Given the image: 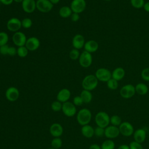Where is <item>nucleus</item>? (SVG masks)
<instances>
[{
    "mask_svg": "<svg viewBox=\"0 0 149 149\" xmlns=\"http://www.w3.org/2000/svg\"><path fill=\"white\" fill-rule=\"evenodd\" d=\"M98 80L93 74L86 76L82 80L81 86L83 90L91 91L94 90L98 86Z\"/></svg>",
    "mask_w": 149,
    "mask_h": 149,
    "instance_id": "nucleus-1",
    "label": "nucleus"
},
{
    "mask_svg": "<svg viewBox=\"0 0 149 149\" xmlns=\"http://www.w3.org/2000/svg\"><path fill=\"white\" fill-rule=\"evenodd\" d=\"M92 114L91 111L87 108H83L79 110L77 113L76 119L81 126L88 125L91 121Z\"/></svg>",
    "mask_w": 149,
    "mask_h": 149,
    "instance_id": "nucleus-2",
    "label": "nucleus"
},
{
    "mask_svg": "<svg viewBox=\"0 0 149 149\" xmlns=\"http://www.w3.org/2000/svg\"><path fill=\"white\" fill-rule=\"evenodd\" d=\"M95 122L97 126L105 128L110 123V116L104 111L98 112L95 116Z\"/></svg>",
    "mask_w": 149,
    "mask_h": 149,
    "instance_id": "nucleus-3",
    "label": "nucleus"
},
{
    "mask_svg": "<svg viewBox=\"0 0 149 149\" xmlns=\"http://www.w3.org/2000/svg\"><path fill=\"white\" fill-rule=\"evenodd\" d=\"M119 93L120 96L123 98H130L133 97L136 93L135 87L131 84H126L120 88Z\"/></svg>",
    "mask_w": 149,
    "mask_h": 149,
    "instance_id": "nucleus-4",
    "label": "nucleus"
},
{
    "mask_svg": "<svg viewBox=\"0 0 149 149\" xmlns=\"http://www.w3.org/2000/svg\"><path fill=\"white\" fill-rule=\"evenodd\" d=\"M92 62L93 57L91 53L84 51L80 54L79 58V62L81 67L84 68H88L91 65Z\"/></svg>",
    "mask_w": 149,
    "mask_h": 149,
    "instance_id": "nucleus-5",
    "label": "nucleus"
},
{
    "mask_svg": "<svg viewBox=\"0 0 149 149\" xmlns=\"http://www.w3.org/2000/svg\"><path fill=\"white\" fill-rule=\"evenodd\" d=\"M95 76L101 81L107 82L112 78V73L108 69L104 68L98 69L95 73Z\"/></svg>",
    "mask_w": 149,
    "mask_h": 149,
    "instance_id": "nucleus-6",
    "label": "nucleus"
},
{
    "mask_svg": "<svg viewBox=\"0 0 149 149\" xmlns=\"http://www.w3.org/2000/svg\"><path fill=\"white\" fill-rule=\"evenodd\" d=\"M120 134L125 137H129L134 133L133 126L129 122H122L119 126Z\"/></svg>",
    "mask_w": 149,
    "mask_h": 149,
    "instance_id": "nucleus-7",
    "label": "nucleus"
},
{
    "mask_svg": "<svg viewBox=\"0 0 149 149\" xmlns=\"http://www.w3.org/2000/svg\"><path fill=\"white\" fill-rule=\"evenodd\" d=\"M54 5L49 0H37L36 1V9L42 13H48L53 8Z\"/></svg>",
    "mask_w": 149,
    "mask_h": 149,
    "instance_id": "nucleus-8",
    "label": "nucleus"
},
{
    "mask_svg": "<svg viewBox=\"0 0 149 149\" xmlns=\"http://www.w3.org/2000/svg\"><path fill=\"white\" fill-rule=\"evenodd\" d=\"M62 111L64 115L68 117H72L76 113L77 110L73 103L67 101L62 104Z\"/></svg>",
    "mask_w": 149,
    "mask_h": 149,
    "instance_id": "nucleus-9",
    "label": "nucleus"
},
{
    "mask_svg": "<svg viewBox=\"0 0 149 149\" xmlns=\"http://www.w3.org/2000/svg\"><path fill=\"white\" fill-rule=\"evenodd\" d=\"M70 7L73 12L82 13L86 8V2L85 0H72Z\"/></svg>",
    "mask_w": 149,
    "mask_h": 149,
    "instance_id": "nucleus-10",
    "label": "nucleus"
},
{
    "mask_svg": "<svg viewBox=\"0 0 149 149\" xmlns=\"http://www.w3.org/2000/svg\"><path fill=\"white\" fill-rule=\"evenodd\" d=\"M6 27L10 31L14 33L19 31L22 27L21 20L16 17H12L8 20Z\"/></svg>",
    "mask_w": 149,
    "mask_h": 149,
    "instance_id": "nucleus-11",
    "label": "nucleus"
},
{
    "mask_svg": "<svg viewBox=\"0 0 149 149\" xmlns=\"http://www.w3.org/2000/svg\"><path fill=\"white\" fill-rule=\"evenodd\" d=\"M27 39L25 34L20 31L15 32L12 36L13 42L17 47L24 46Z\"/></svg>",
    "mask_w": 149,
    "mask_h": 149,
    "instance_id": "nucleus-12",
    "label": "nucleus"
},
{
    "mask_svg": "<svg viewBox=\"0 0 149 149\" xmlns=\"http://www.w3.org/2000/svg\"><path fill=\"white\" fill-rule=\"evenodd\" d=\"M120 134L119 127L115 126L110 125L105 128L104 136L108 139L116 138Z\"/></svg>",
    "mask_w": 149,
    "mask_h": 149,
    "instance_id": "nucleus-13",
    "label": "nucleus"
},
{
    "mask_svg": "<svg viewBox=\"0 0 149 149\" xmlns=\"http://www.w3.org/2000/svg\"><path fill=\"white\" fill-rule=\"evenodd\" d=\"M19 97V91L15 87H9L5 91V97L8 101L10 102H14L16 101Z\"/></svg>",
    "mask_w": 149,
    "mask_h": 149,
    "instance_id": "nucleus-14",
    "label": "nucleus"
},
{
    "mask_svg": "<svg viewBox=\"0 0 149 149\" xmlns=\"http://www.w3.org/2000/svg\"><path fill=\"white\" fill-rule=\"evenodd\" d=\"M40 45V42L38 38L36 37H31L27 39L25 46L30 51L37 50Z\"/></svg>",
    "mask_w": 149,
    "mask_h": 149,
    "instance_id": "nucleus-15",
    "label": "nucleus"
},
{
    "mask_svg": "<svg viewBox=\"0 0 149 149\" xmlns=\"http://www.w3.org/2000/svg\"><path fill=\"white\" fill-rule=\"evenodd\" d=\"M22 9L27 13H31L36 9V0H23L22 2Z\"/></svg>",
    "mask_w": 149,
    "mask_h": 149,
    "instance_id": "nucleus-16",
    "label": "nucleus"
},
{
    "mask_svg": "<svg viewBox=\"0 0 149 149\" xmlns=\"http://www.w3.org/2000/svg\"><path fill=\"white\" fill-rule=\"evenodd\" d=\"M63 132L62 125L58 123H54L50 126L49 133L54 137H60Z\"/></svg>",
    "mask_w": 149,
    "mask_h": 149,
    "instance_id": "nucleus-17",
    "label": "nucleus"
},
{
    "mask_svg": "<svg viewBox=\"0 0 149 149\" xmlns=\"http://www.w3.org/2000/svg\"><path fill=\"white\" fill-rule=\"evenodd\" d=\"M85 42L84 37L83 35L80 34H76L73 37L72 41L73 48L77 49H80L84 47Z\"/></svg>",
    "mask_w": 149,
    "mask_h": 149,
    "instance_id": "nucleus-18",
    "label": "nucleus"
},
{
    "mask_svg": "<svg viewBox=\"0 0 149 149\" xmlns=\"http://www.w3.org/2000/svg\"><path fill=\"white\" fill-rule=\"evenodd\" d=\"M70 91L69 89L64 88L59 90L56 95V99L58 101L62 103L68 101L70 97Z\"/></svg>",
    "mask_w": 149,
    "mask_h": 149,
    "instance_id": "nucleus-19",
    "label": "nucleus"
},
{
    "mask_svg": "<svg viewBox=\"0 0 149 149\" xmlns=\"http://www.w3.org/2000/svg\"><path fill=\"white\" fill-rule=\"evenodd\" d=\"M133 136L134 141L141 144L146 140V132L144 129L139 128L134 131Z\"/></svg>",
    "mask_w": 149,
    "mask_h": 149,
    "instance_id": "nucleus-20",
    "label": "nucleus"
},
{
    "mask_svg": "<svg viewBox=\"0 0 149 149\" xmlns=\"http://www.w3.org/2000/svg\"><path fill=\"white\" fill-rule=\"evenodd\" d=\"M99 45L97 41L93 40H90L86 41L84 45V51L89 52L93 53L97 51L98 49Z\"/></svg>",
    "mask_w": 149,
    "mask_h": 149,
    "instance_id": "nucleus-21",
    "label": "nucleus"
},
{
    "mask_svg": "<svg viewBox=\"0 0 149 149\" xmlns=\"http://www.w3.org/2000/svg\"><path fill=\"white\" fill-rule=\"evenodd\" d=\"M81 132L84 137L86 138H91L94 135V129L91 125L88 124L82 126Z\"/></svg>",
    "mask_w": 149,
    "mask_h": 149,
    "instance_id": "nucleus-22",
    "label": "nucleus"
},
{
    "mask_svg": "<svg viewBox=\"0 0 149 149\" xmlns=\"http://www.w3.org/2000/svg\"><path fill=\"white\" fill-rule=\"evenodd\" d=\"M125 75V71L123 68L118 67L115 68L112 72V78L119 81L122 80Z\"/></svg>",
    "mask_w": 149,
    "mask_h": 149,
    "instance_id": "nucleus-23",
    "label": "nucleus"
},
{
    "mask_svg": "<svg viewBox=\"0 0 149 149\" xmlns=\"http://www.w3.org/2000/svg\"><path fill=\"white\" fill-rule=\"evenodd\" d=\"M73 12L70 6H62L59 10V15L61 17L68 18L70 17Z\"/></svg>",
    "mask_w": 149,
    "mask_h": 149,
    "instance_id": "nucleus-24",
    "label": "nucleus"
},
{
    "mask_svg": "<svg viewBox=\"0 0 149 149\" xmlns=\"http://www.w3.org/2000/svg\"><path fill=\"white\" fill-rule=\"evenodd\" d=\"M136 93L141 95H146L148 91V88L147 86L143 83H139L135 86Z\"/></svg>",
    "mask_w": 149,
    "mask_h": 149,
    "instance_id": "nucleus-25",
    "label": "nucleus"
},
{
    "mask_svg": "<svg viewBox=\"0 0 149 149\" xmlns=\"http://www.w3.org/2000/svg\"><path fill=\"white\" fill-rule=\"evenodd\" d=\"M80 96L82 98L83 102L86 104L90 103L93 98V95L91 91L86 90H83L80 93Z\"/></svg>",
    "mask_w": 149,
    "mask_h": 149,
    "instance_id": "nucleus-26",
    "label": "nucleus"
},
{
    "mask_svg": "<svg viewBox=\"0 0 149 149\" xmlns=\"http://www.w3.org/2000/svg\"><path fill=\"white\" fill-rule=\"evenodd\" d=\"M115 147V143L111 139H108L102 142L101 146V149H114Z\"/></svg>",
    "mask_w": 149,
    "mask_h": 149,
    "instance_id": "nucleus-27",
    "label": "nucleus"
},
{
    "mask_svg": "<svg viewBox=\"0 0 149 149\" xmlns=\"http://www.w3.org/2000/svg\"><path fill=\"white\" fill-rule=\"evenodd\" d=\"M122 122L121 118L117 115H113L110 117V123H111V125L119 127Z\"/></svg>",
    "mask_w": 149,
    "mask_h": 149,
    "instance_id": "nucleus-28",
    "label": "nucleus"
},
{
    "mask_svg": "<svg viewBox=\"0 0 149 149\" xmlns=\"http://www.w3.org/2000/svg\"><path fill=\"white\" fill-rule=\"evenodd\" d=\"M29 51L25 45L19 47L17 48V55L20 58H24L28 55Z\"/></svg>",
    "mask_w": 149,
    "mask_h": 149,
    "instance_id": "nucleus-29",
    "label": "nucleus"
},
{
    "mask_svg": "<svg viewBox=\"0 0 149 149\" xmlns=\"http://www.w3.org/2000/svg\"><path fill=\"white\" fill-rule=\"evenodd\" d=\"M51 147L59 149L62 145V141L60 137H54L51 141Z\"/></svg>",
    "mask_w": 149,
    "mask_h": 149,
    "instance_id": "nucleus-30",
    "label": "nucleus"
},
{
    "mask_svg": "<svg viewBox=\"0 0 149 149\" xmlns=\"http://www.w3.org/2000/svg\"><path fill=\"white\" fill-rule=\"evenodd\" d=\"M107 85L108 88L112 90H116L118 87V81L115 80L113 78L110 79L107 82Z\"/></svg>",
    "mask_w": 149,
    "mask_h": 149,
    "instance_id": "nucleus-31",
    "label": "nucleus"
},
{
    "mask_svg": "<svg viewBox=\"0 0 149 149\" xmlns=\"http://www.w3.org/2000/svg\"><path fill=\"white\" fill-rule=\"evenodd\" d=\"M9 41V36L8 34L4 31L0 32V47L7 44Z\"/></svg>",
    "mask_w": 149,
    "mask_h": 149,
    "instance_id": "nucleus-32",
    "label": "nucleus"
},
{
    "mask_svg": "<svg viewBox=\"0 0 149 149\" xmlns=\"http://www.w3.org/2000/svg\"><path fill=\"white\" fill-rule=\"evenodd\" d=\"M62 102H59L58 100L52 102L51 105V108L52 110L54 112H58L62 110Z\"/></svg>",
    "mask_w": 149,
    "mask_h": 149,
    "instance_id": "nucleus-33",
    "label": "nucleus"
},
{
    "mask_svg": "<svg viewBox=\"0 0 149 149\" xmlns=\"http://www.w3.org/2000/svg\"><path fill=\"white\" fill-rule=\"evenodd\" d=\"M130 3L134 8L140 9L144 5V0H130Z\"/></svg>",
    "mask_w": 149,
    "mask_h": 149,
    "instance_id": "nucleus-34",
    "label": "nucleus"
},
{
    "mask_svg": "<svg viewBox=\"0 0 149 149\" xmlns=\"http://www.w3.org/2000/svg\"><path fill=\"white\" fill-rule=\"evenodd\" d=\"M80 55V54L79 49H77L75 48L71 49L70 51L69 52V57L72 60L79 59Z\"/></svg>",
    "mask_w": 149,
    "mask_h": 149,
    "instance_id": "nucleus-35",
    "label": "nucleus"
},
{
    "mask_svg": "<svg viewBox=\"0 0 149 149\" xmlns=\"http://www.w3.org/2000/svg\"><path fill=\"white\" fill-rule=\"evenodd\" d=\"M22 27L24 29H29L31 27L33 24V22L31 19L29 17L24 18L22 21Z\"/></svg>",
    "mask_w": 149,
    "mask_h": 149,
    "instance_id": "nucleus-36",
    "label": "nucleus"
},
{
    "mask_svg": "<svg viewBox=\"0 0 149 149\" xmlns=\"http://www.w3.org/2000/svg\"><path fill=\"white\" fill-rule=\"evenodd\" d=\"M105 129L97 126L94 129V135L98 137H101L104 136Z\"/></svg>",
    "mask_w": 149,
    "mask_h": 149,
    "instance_id": "nucleus-37",
    "label": "nucleus"
},
{
    "mask_svg": "<svg viewBox=\"0 0 149 149\" xmlns=\"http://www.w3.org/2000/svg\"><path fill=\"white\" fill-rule=\"evenodd\" d=\"M141 76L144 80L149 81V68H146L143 69L141 72Z\"/></svg>",
    "mask_w": 149,
    "mask_h": 149,
    "instance_id": "nucleus-38",
    "label": "nucleus"
},
{
    "mask_svg": "<svg viewBox=\"0 0 149 149\" xmlns=\"http://www.w3.org/2000/svg\"><path fill=\"white\" fill-rule=\"evenodd\" d=\"M130 149H143L141 144L135 141H131L129 145Z\"/></svg>",
    "mask_w": 149,
    "mask_h": 149,
    "instance_id": "nucleus-39",
    "label": "nucleus"
},
{
    "mask_svg": "<svg viewBox=\"0 0 149 149\" xmlns=\"http://www.w3.org/2000/svg\"><path fill=\"white\" fill-rule=\"evenodd\" d=\"M73 103L75 106H80L84 102L83 101L82 98H81V97L80 95H77V96H75L73 98Z\"/></svg>",
    "mask_w": 149,
    "mask_h": 149,
    "instance_id": "nucleus-40",
    "label": "nucleus"
},
{
    "mask_svg": "<svg viewBox=\"0 0 149 149\" xmlns=\"http://www.w3.org/2000/svg\"><path fill=\"white\" fill-rule=\"evenodd\" d=\"M16 54H17V49L15 47L9 46V47L8 48L7 55L13 56H15Z\"/></svg>",
    "mask_w": 149,
    "mask_h": 149,
    "instance_id": "nucleus-41",
    "label": "nucleus"
},
{
    "mask_svg": "<svg viewBox=\"0 0 149 149\" xmlns=\"http://www.w3.org/2000/svg\"><path fill=\"white\" fill-rule=\"evenodd\" d=\"M9 45L8 44L0 47V54L3 55H7V51Z\"/></svg>",
    "mask_w": 149,
    "mask_h": 149,
    "instance_id": "nucleus-42",
    "label": "nucleus"
},
{
    "mask_svg": "<svg viewBox=\"0 0 149 149\" xmlns=\"http://www.w3.org/2000/svg\"><path fill=\"white\" fill-rule=\"evenodd\" d=\"M70 17V19H71V20H72V22H77V21L79 20V19H80V16H79V13L73 12Z\"/></svg>",
    "mask_w": 149,
    "mask_h": 149,
    "instance_id": "nucleus-43",
    "label": "nucleus"
},
{
    "mask_svg": "<svg viewBox=\"0 0 149 149\" xmlns=\"http://www.w3.org/2000/svg\"><path fill=\"white\" fill-rule=\"evenodd\" d=\"M1 2L5 5H9L13 3V0H1Z\"/></svg>",
    "mask_w": 149,
    "mask_h": 149,
    "instance_id": "nucleus-44",
    "label": "nucleus"
},
{
    "mask_svg": "<svg viewBox=\"0 0 149 149\" xmlns=\"http://www.w3.org/2000/svg\"><path fill=\"white\" fill-rule=\"evenodd\" d=\"M88 149H101V148L97 144H92L90 146Z\"/></svg>",
    "mask_w": 149,
    "mask_h": 149,
    "instance_id": "nucleus-45",
    "label": "nucleus"
},
{
    "mask_svg": "<svg viewBox=\"0 0 149 149\" xmlns=\"http://www.w3.org/2000/svg\"><path fill=\"white\" fill-rule=\"evenodd\" d=\"M143 8H144V9L147 12H149V2H147L146 3H144V5L143 6Z\"/></svg>",
    "mask_w": 149,
    "mask_h": 149,
    "instance_id": "nucleus-46",
    "label": "nucleus"
},
{
    "mask_svg": "<svg viewBox=\"0 0 149 149\" xmlns=\"http://www.w3.org/2000/svg\"><path fill=\"white\" fill-rule=\"evenodd\" d=\"M117 149H130L129 146L126 144H121L118 147Z\"/></svg>",
    "mask_w": 149,
    "mask_h": 149,
    "instance_id": "nucleus-47",
    "label": "nucleus"
},
{
    "mask_svg": "<svg viewBox=\"0 0 149 149\" xmlns=\"http://www.w3.org/2000/svg\"><path fill=\"white\" fill-rule=\"evenodd\" d=\"M53 5H55V4H57L59 1L60 0H49Z\"/></svg>",
    "mask_w": 149,
    "mask_h": 149,
    "instance_id": "nucleus-48",
    "label": "nucleus"
},
{
    "mask_svg": "<svg viewBox=\"0 0 149 149\" xmlns=\"http://www.w3.org/2000/svg\"><path fill=\"white\" fill-rule=\"evenodd\" d=\"M23 0H13V1H15V2H17V3H22L23 2Z\"/></svg>",
    "mask_w": 149,
    "mask_h": 149,
    "instance_id": "nucleus-49",
    "label": "nucleus"
},
{
    "mask_svg": "<svg viewBox=\"0 0 149 149\" xmlns=\"http://www.w3.org/2000/svg\"><path fill=\"white\" fill-rule=\"evenodd\" d=\"M48 149H55V148H53V147H50V148H48Z\"/></svg>",
    "mask_w": 149,
    "mask_h": 149,
    "instance_id": "nucleus-50",
    "label": "nucleus"
},
{
    "mask_svg": "<svg viewBox=\"0 0 149 149\" xmlns=\"http://www.w3.org/2000/svg\"><path fill=\"white\" fill-rule=\"evenodd\" d=\"M104 1H111V0H104Z\"/></svg>",
    "mask_w": 149,
    "mask_h": 149,
    "instance_id": "nucleus-51",
    "label": "nucleus"
},
{
    "mask_svg": "<svg viewBox=\"0 0 149 149\" xmlns=\"http://www.w3.org/2000/svg\"><path fill=\"white\" fill-rule=\"evenodd\" d=\"M0 3H1V0H0Z\"/></svg>",
    "mask_w": 149,
    "mask_h": 149,
    "instance_id": "nucleus-52",
    "label": "nucleus"
},
{
    "mask_svg": "<svg viewBox=\"0 0 149 149\" xmlns=\"http://www.w3.org/2000/svg\"></svg>",
    "mask_w": 149,
    "mask_h": 149,
    "instance_id": "nucleus-53",
    "label": "nucleus"
}]
</instances>
